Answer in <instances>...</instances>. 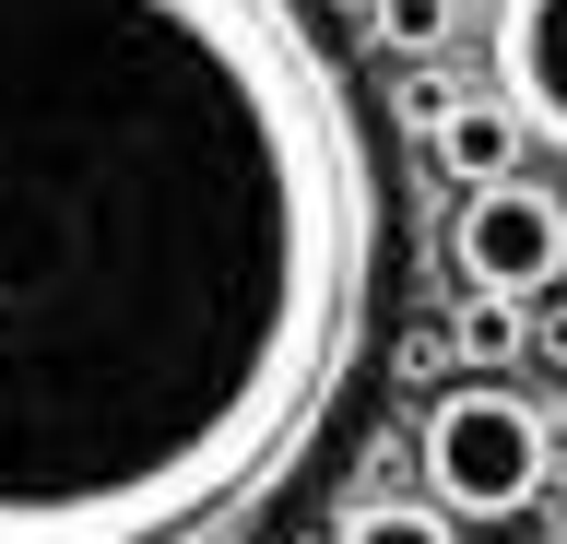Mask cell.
<instances>
[{"label": "cell", "instance_id": "1", "mask_svg": "<svg viewBox=\"0 0 567 544\" xmlns=\"http://www.w3.org/2000/svg\"><path fill=\"white\" fill-rule=\"evenodd\" d=\"M379 273V131L296 0H0V544L272 509Z\"/></svg>", "mask_w": 567, "mask_h": 544}, {"label": "cell", "instance_id": "2", "mask_svg": "<svg viewBox=\"0 0 567 544\" xmlns=\"http://www.w3.org/2000/svg\"><path fill=\"white\" fill-rule=\"evenodd\" d=\"M544 473H556V427H544V402L520 379L473 367V379H450L425 402V497L450 509L461 533L473 521H520L544 497Z\"/></svg>", "mask_w": 567, "mask_h": 544}, {"label": "cell", "instance_id": "3", "mask_svg": "<svg viewBox=\"0 0 567 544\" xmlns=\"http://www.w3.org/2000/svg\"><path fill=\"white\" fill-rule=\"evenodd\" d=\"M450 273H461V296L473 285L485 296H544L567 273V202L532 189L520 166H508V178H473L461 214H450Z\"/></svg>", "mask_w": 567, "mask_h": 544}, {"label": "cell", "instance_id": "4", "mask_svg": "<svg viewBox=\"0 0 567 544\" xmlns=\"http://www.w3.org/2000/svg\"><path fill=\"white\" fill-rule=\"evenodd\" d=\"M485 72H496V95L520 107L532 143H556V154H567V0H496V24H485Z\"/></svg>", "mask_w": 567, "mask_h": 544}, {"label": "cell", "instance_id": "5", "mask_svg": "<svg viewBox=\"0 0 567 544\" xmlns=\"http://www.w3.org/2000/svg\"><path fill=\"white\" fill-rule=\"evenodd\" d=\"M425 143H437V166H450L461 189H473V178H508V166L532 154V131H520V107H508V95H461Z\"/></svg>", "mask_w": 567, "mask_h": 544}, {"label": "cell", "instance_id": "6", "mask_svg": "<svg viewBox=\"0 0 567 544\" xmlns=\"http://www.w3.org/2000/svg\"><path fill=\"white\" fill-rule=\"evenodd\" d=\"M367 37L402 48V60H437L461 37V0H367Z\"/></svg>", "mask_w": 567, "mask_h": 544}, {"label": "cell", "instance_id": "7", "mask_svg": "<svg viewBox=\"0 0 567 544\" xmlns=\"http://www.w3.org/2000/svg\"><path fill=\"white\" fill-rule=\"evenodd\" d=\"M520 320H532V296H485V285H473V308L450 320L461 367H508V356H520Z\"/></svg>", "mask_w": 567, "mask_h": 544}, {"label": "cell", "instance_id": "8", "mask_svg": "<svg viewBox=\"0 0 567 544\" xmlns=\"http://www.w3.org/2000/svg\"><path fill=\"white\" fill-rule=\"evenodd\" d=\"M343 533H414V544H437V533H461L450 509H402V497H379V509H343Z\"/></svg>", "mask_w": 567, "mask_h": 544}, {"label": "cell", "instance_id": "9", "mask_svg": "<svg viewBox=\"0 0 567 544\" xmlns=\"http://www.w3.org/2000/svg\"><path fill=\"white\" fill-rule=\"evenodd\" d=\"M450 107H461V83H437V72H414L402 95H390V119H402V131H437Z\"/></svg>", "mask_w": 567, "mask_h": 544}, {"label": "cell", "instance_id": "10", "mask_svg": "<svg viewBox=\"0 0 567 544\" xmlns=\"http://www.w3.org/2000/svg\"><path fill=\"white\" fill-rule=\"evenodd\" d=\"M520 356H544V367H567V320H544V308H532V320H520Z\"/></svg>", "mask_w": 567, "mask_h": 544}, {"label": "cell", "instance_id": "11", "mask_svg": "<svg viewBox=\"0 0 567 544\" xmlns=\"http://www.w3.org/2000/svg\"><path fill=\"white\" fill-rule=\"evenodd\" d=\"M343 12H354V24H367V0H343Z\"/></svg>", "mask_w": 567, "mask_h": 544}]
</instances>
